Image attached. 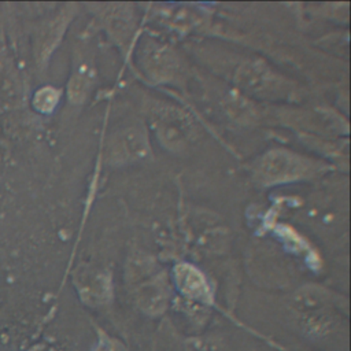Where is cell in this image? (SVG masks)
<instances>
[{
    "label": "cell",
    "instance_id": "obj_1",
    "mask_svg": "<svg viewBox=\"0 0 351 351\" xmlns=\"http://www.w3.org/2000/svg\"><path fill=\"white\" fill-rule=\"evenodd\" d=\"M311 167L303 158L277 149L266 154L256 166V177L263 184L287 182L303 177Z\"/></svg>",
    "mask_w": 351,
    "mask_h": 351
},
{
    "label": "cell",
    "instance_id": "obj_2",
    "mask_svg": "<svg viewBox=\"0 0 351 351\" xmlns=\"http://www.w3.org/2000/svg\"><path fill=\"white\" fill-rule=\"evenodd\" d=\"M155 125L163 144L171 149L181 148L191 134V122L177 108H159L155 111Z\"/></svg>",
    "mask_w": 351,
    "mask_h": 351
},
{
    "label": "cell",
    "instance_id": "obj_3",
    "mask_svg": "<svg viewBox=\"0 0 351 351\" xmlns=\"http://www.w3.org/2000/svg\"><path fill=\"white\" fill-rule=\"evenodd\" d=\"M148 152V143L144 130L140 128H126L112 138L110 154L114 162H130L144 158Z\"/></svg>",
    "mask_w": 351,
    "mask_h": 351
},
{
    "label": "cell",
    "instance_id": "obj_4",
    "mask_svg": "<svg viewBox=\"0 0 351 351\" xmlns=\"http://www.w3.org/2000/svg\"><path fill=\"white\" fill-rule=\"evenodd\" d=\"M143 62L145 70L155 80L165 81L171 78L176 71L177 63L173 53L160 45L152 44L143 53Z\"/></svg>",
    "mask_w": 351,
    "mask_h": 351
},
{
    "label": "cell",
    "instance_id": "obj_5",
    "mask_svg": "<svg viewBox=\"0 0 351 351\" xmlns=\"http://www.w3.org/2000/svg\"><path fill=\"white\" fill-rule=\"evenodd\" d=\"M176 281L178 288L189 298L204 300L210 299L208 284L204 276L191 265H178L176 267Z\"/></svg>",
    "mask_w": 351,
    "mask_h": 351
},
{
    "label": "cell",
    "instance_id": "obj_6",
    "mask_svg": "<svg viewBox=\"0 0 351 351\" xmlns=\"http://www.w3.org/2000/svg\"><path fill=\"white\" fill-rule=\"evenodd\" d=\"M107 23L111 34L122 44H125L133 34V21L126 11L117 10L110 12L107 16Z\"/></svg>",
    "mask_w": 351,
    "mask_h": 351
},
{
    "label": "cell",
    "instance_id": "obj_7",
    "mask_svg": "<svg viewBox=\"0 0 351 351\" xmlns=\"http://www.w3.org/2000/svg\"><path fill=\"white\" fill-rule=\"evenodd\" d=\"M93 75L95 74L92 71V67L86 62L80 66L78 73L74 77L73 84H71V97L74 100H81L85 96V93L88 92L89 85L92 82Z\"/></svg>",
    "mask_w": 351,
    "mask_h": 351
}]
</instances>
